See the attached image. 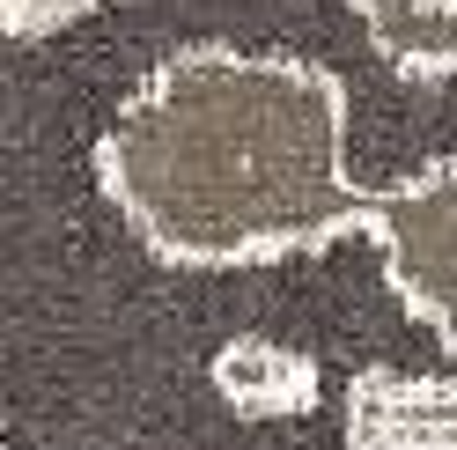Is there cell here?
Listing matches in <instances>:
<instances>
[{"label": "cell", "mask_w": 457, "mask_h": 450, "mask_svg": "<svg viewBox=\"0 0 457 450\" xmlns=\"http://www.w3.org/2000/svg\"><path fill=\"white\" fill-rule=\"evenodd\" d=\"M0 8H8L15 38H30V30H45V22H67L74 8H89V0H0Z\"/></svg>", "instance_id": "cell-4"}, {"label": "cell", "mask_w": 457, "mask_h": 450, "mask_svg": "<svg viewBox=\"0 0 457 450\" xmlns=\"http://www.w3.org/2000/svg\"><path fill=\"white\" fill-rule=\"evenodd\" d=\"M104 192L178 266H244L369 221L347 104L288 52L192 45L104 133Z\"/></svg>", "instance_id": "cell-1"}, {"label": "cell", "mask_w": 457, "mask_h": 450, "mask_svg": "<svg viewBox=\"0 0 457 450\" xmlns=\"http://www.w3.org/2000/svg\"><path fill=\"white\" fill-rule=\"evenodd\" d=\"M369 229L384 244L391 288L406 296V311L443 347H457V162H443L420 185L384 192L369 207Z\"/></svg>", "instance_id": "cell-2"}, {"label": "cell", "mask_w": 457, "mask_h": 450, "mask_svg": "<svg viewBox=\"0 0 457 450\" xmlns=\"http://www.w3.org/2000/svg\"><path fill=\"white\" fill-rule=\"evenodd\" d=\"M354 8L398 67L413 74L457 67V0H354Z\"/></svg>", "instance_id": "cell-3"}]
</instances>
